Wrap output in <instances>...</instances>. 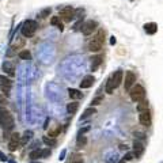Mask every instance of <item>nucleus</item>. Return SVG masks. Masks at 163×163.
<instances>
[{
	"label": "nucleus",
	"instance_id": "f257e3e1",
	"mask_svg": "<svg viewBox=\"0 0 163 163\" xmlns=\"http://www.w3.org/2000/svg\"><path fill=\"white\" fill-rule=\"evenodd\" d=\"M0 125H1V128L6 129V131H11L15 125L12 114H11L7 109H4V107L0 109Z\"/></svg>",
	"mask_w": 163,
	"mask_h": 163
},
{
	"label": "nucleus",
	"instance_id": "f03ea898",
	"mask_svg": "<svg viewBox=\"0 0 163 163\" xmlns=\"http://www.w3.org/2000/svg\"><path fill=\"white\" fill-rule=\"evenodd\" d=\"M21 31H22V36L25 37H33L34 36V33H36L37 27H38V25H37L36 21H31V19H27V21H25L23 23H22L21 26Z\"/></svg>",
	"mask_w": 163,
	"mask_h": 163
},
{
	"label": "nucleus",
	"instance_id": "7ed1b4c3",
	"mask_svg": "<svg viewBox=\"0 0 163 163\" xmlns=\"http://www.w3.org/2000/svg\"><path fill=\"white\" fill-rule=\"evenodd\" d=\"M129 95H131V99L133 101V102H140V101L145 99V90L143 86L135 84L129 90Z\"/></svg>",
	"mask_w": 163,
	"mask_h": 163
},
{
	"label": "nucleus",
	"instance_id": "20e7f679",
	"mask_svg": "<svg viewBox=\"0 0 163 163\" xmlns=\"http://www.w3.org/2000/svg\"><path fill=\"white\" fill-rule=\"evenodd\" d=\"M122 82H124V89L127 90V91H129V90L136 84V74L133 71H127V74H125V80H122Z\"/></svg>",
	"mask_w": 163,
	"mask_h": 163
},
{
	"label": "nucleus",
	"instance_id": "39448f33",
	"mask_svg": "<svg viewBox=\"0 0 163 163\" xmlns=\"http://www.w3.org/2000/svg\"><path fill=\"white\" fill-rule=\"evenodd\" d=\"M97 27H98V22L97 21H87L82 25V33L84 36H90V34H92V31H95Z\"/></svg>",
	"mask_w": 163,
	"mask_h": 163
},
{
	"label": "nucleus",
	"instance_id": "423d86ee",
	"mask_svg": "<svg viewBox=\"0 0 163 163\" xmlns=\"http://www.w3.org/2000/svg\"><path fill=\"white\" fill-rule=\"evenodd\" d=\"M11 87H12V82L8 78H6L4 75H0V90L4 92V95H10Z\"/></svg>",
	"mask_w": 163,
	"mask_h": 163
},
{
	"label": "nucleus",
	"instance_id": "0eeeda50",
	"mask_svg": "<svg viewBox=\"0 0 163 163\" xmlns=\"http://www.w3.org/2000/svg\"><path fill=\"white\" fill-rule=\"evenodd\" d=\"M60 16L63 18L64 22H71L75 16V10L72 7H64L60 10Z\"/></svg>",
	"mask_w": 163,
	"mask_h": 163
},
{
	"label": "nucleus",
	"instance_id": "6e6552de",
	"mask_svg": "<svg viewBox=\"0 0 163 163\" xmlns=\"http://www.w3.org/2000/svg\"><path fill=\"white\" fill-rule=\"evenodd\" d=\"M21 145V135L19 133H12L10 139V143H8V149L10 151H16Z\"/></svg>",
	"mask_w": 163,
	"mask_h": 163
},
{
	"label": "nucleus",
	"instance_id": "1a4fd4ad",
	"mask_svg": "<svg viewBox=\"0 0 163 163\" xmlns=\"http://www.w3.org/2000/svg\"><path fill=\"white\" fill-rule=\"evenodd\" d=\"M139 120H140V124L144 125V127H149L151 122H152V118H151V113L148 110H144V112H140L139 114Z\"/></svg>",
	"mask_w": 163,
	"mask_h": 163
},
{
	"label": "nucleus",
	"instance_id": "9d476101",
	"mask_svg": "<svg viewBox=\"0 0 163 163\" xmlns=\"http://www.w3.org/2000/svg\"><path fill=\"white\" fill-rule=\"evenodd\" d=\"M94 83H95V78H94L92 75H87V76H84V78L82 79L80 89H90Z\"/></svg>",
	"mask_w": 163,
	"mask_h": 163
},
{
	"label": "nucleus",
	"instance_id": "9b49d317",
	"mask_svg": "<svg viewBox=\"0 0 163 163\" xmlns=\"http://www.w3.org/2000/svg\"><path fill=\"white\" fill-rule=\"evenodd\" d=\"M112 79H113V83H114V89H117L118 86L122 83V80H124V72L121 69H118V71H116L112 75Z\"/></svg>",
	"mask_w": 163,
	"mask_h": 163
},
{
	"label": "nucleus",
	"instance_id": "f8f14e48",
	"mask_svg": "<svg viewBox=\"0 0 163 163\" xmlns=\"http://www.w3.org/2000/svg\"><path fill=\"white\" fill-rule=\"evenodd\" d=\"M102 49V42L98 38H92L89 42V50L90 52H99Z\"/></svg>",
	"mask_w": 163,
	"mask_h": 163
},
{
	"label": "nucleus",
	"instance_id": "ddd939ff",
	"mask_svg": "<svg viewBox=\"0 0 163 163\" xmlns=\"http://www.w3.org/2000/svg\"><path fill=\"white\" fill-rule=\"evenodd\" d=\"M133 154H135L136 158L144 154V144H143V142H139V140L133 142Z\"/></svg>",
	"mask_w": 163,
	"mask_h": 163
},
{
	"label": "nucleus",
	"instance_id": "4468645a",
	"mask_svg": "<svg viewBox=\"0 0 163 163\" xmlns=\"http://www.w3.org/2000/svg\"><path fill=\"white\" fill-rule=\"evenodd\" d=\"M3 71L6 72L10 76H14L15 75V65L11 61H4L3 63Z\"/></svg>",
	"mask_w": 163,
	"mask_h": 163
},
{
	"label": "nucleus",
	"instance_id": "2eb2a0df",
	"mask_svg": "<svg viewBox=\"0 0 163 163\" xmlns=\"http://www.w3.org/2000/svg\"><path fill=\"white\" fill-rule=\"evenodd\" d=\"M102 60H103L102 56H94V57H91V69H92V71H97V69H98V67L102 64Z\"/></svg>",
	"mask_w": 163,
	"mask_h": 163
},
{
	"label": "nucleus",
	"instance_id": "dca6fc26",
	"mask_svg": "<svg viewBox=\"0 0 163 163\" xmlns=\"http://www.w3.org/2000/svg\"><path fill=\"white\" fill-rule=\"evenodd\" d=\"M144 31L147 33V34H155V33L158 31V25L154 23V22H151V23H145L144 25Z\"/></svg>",
	"mask_w": 163,
	"mask_h": 163
},
{
	"label": "nucleus",
	"instance_id": "f3484780",
	"mask_svg": "<svg viewBox=\"0 0 163 163\" xmlns=\"http://www.w3.org/2000/svg\"><path fill=\"white\" fill-rule=\"evenodd\" d=\"M31 139H33V132L31 131H26L25 133H23V136H21V144L22 145L27 144Z\"/></svg>",
	"mask_w": 163,
	"mask_h": 163
},
{
	"label": "nucleus",
	"instance_id": "a211bd4d",
	"mask_svg": "<svg viewBox=\"0 0 163 163\" xmlns=\"http://www.w3.org/2000/svg\"><path fill=\"white\" fill-rule=\"evenodd\" d=\"M68 95H69V98H71V99L78 101V99H80V98H82V92L79 91V90L69 89V90H68Z\"/></svg>",
	"mask_w": 163,
	"mask_h": 163
},
{
	"label": "nucleus",
	"instance_id": "6ab92c4d",
	"mask_svg": "<svg viewBox=\"0 0 163 163\" xmlns=\"http://www.w3.org/2000/svg\"><path fill=\"white\" fill-rule=\"evenodd\" d=\"M60 133H61V127H60V125H56V127H53L52 129H49L48 136H49V137H54V139H56L57 136H60Z\"/></svg>",
	"mask_w": 163,
	"mask_h": 163
},
{
	"label": "nucleus",
	"instance_id": "aec40b11",
	"mask_svg": "<svg viewBox=\"0 0 163 163\" xmlns=\"http://www.w3.org/2000/svg\"><path fill=\"white\" fill-rule=\"evenodd\" d=\"M42 142L45 143L48 147H56V145H57V140H56V139H54V137H49V136H44Z\"/></svg>",
	"mask_w": 163,
	"mask_h": 163
},
{
	"label": "nucleus",
	"instance_id": "412c9836",
	"mask_svg": "<svg viewBox=\"0 0 163 163\" xmlns=\"http://www.w3.org/2000/svg\"><path fill=\"white\" fill-rule=\"evenodd\" d=\"M94 114H97V109L95 107H89V109H86L84 110V113H83V116L80 117V121L82 120H84V118H87V117H91V116H94Z\"/></svg>",
	"mask_w": 163,
	"mask_h": 163
},
{
	"label": "nucleus",
	"instance_id": "4be33fe9",
	"mask_svg": "<svg viewBox=\"0 0 163 163\" xmlns=\"http://www.w3.org/2000/svg\"><path fill=\"white\" fill-rule=\"evenodd\" d=\"M78 109H79V103L78 102H71V103H68L67 105V112L68 113H71V114L76 113Z\"/></svg>",
	"mask_w": 163,
	"mask_h": 163
},
{
	"label": "nucleus",
	"instance_id": "5701e85b",
	"mask_svg": "<svg viewBox=\"0 0 163 163\" xmlns=\"http://www.w3.org/2000/svg\"><path fill=\"white\" fill-rule=\"evenodd\" d=\"M106 92L107 94H113L114 92V83H113V79L110 76L106 82Z\"/></svg>",
	"mask_w": 163,
	"mask_h": 163
},
{
	"label": "nucleus",
	"instance_id": "b1692460",
	"mask_svg": "<svg viewBox=\"0 0 163 163\" xmlns=\"http://www.w3.org/2000/svg\"><path fill=\"white\" fill-rule=\"evenodd\" d=\"M137 110L139 112H144V110H148V102L147 101H140V102H137Z\"/></svg>",
	"mask_w": 163,
	"mask_h": 163
},
{
	"label": "nucleus",
	"instance_id": "393cba45",
	"mask_svg": "<svg viewBox=\"0 0 163 163\" xmlns=\"http://www.w3.org/2000/svg\"><path fill=\"white\" fill-rule=\"evenodd\" d=\"M18 56L22 60H30V59H31V53H30L29 50H21Z\"/></svg>",
	"mask_w": 163,
	"mask_h": 163
},
{
	"label": "nucleus",
	"instance_id": "a878e982",
	"mask_svg": "<svg viewBox=\"0 0 163 163\" xmlns=\"http://www.w3.org/2000/svg\"><path fill=\"white\" fill-rule=\"evenodd\" d=\"M30 159L31 160H36V159H38V158H41V149L39 148H37V149H34V151H31L30 152Z\"/></svg>",
	"mask_w": 163,
	"mask_h": 163
},
{
	"label": "nucleus",
	"instance_id": "bb28decb",
	"mask_svg": "<svg viewBox=\"0 0 163 163\" xmlns=\"http://www.w3.org/2000/svg\"><path fill=\"white\" fill-rule=\"evenodd\" d=\"M102 102H103V97L102 95H98V97H95V98H92L91 106L92 107H94V106H98V105H101Z\"/></svg>",
	"mask_w": 163,
	"mask_h": 163
},
{
	"label": "nucleus",
	"instance_id": "cd10ccee",
	"mask_svg": "<svg viewBox=\"0 0 163 163\" xmlns=\"http://www.w3.org/2000/svg\"><path fill=\"white\" fill-rule=\"evenodd\" d=\"M136 156H135V154H133V151H131V152H127L124 155V159L122 160H125V162H131V160H133Z\"/></svg>",
	"mask_w": 163,
	"mask_h": 163
},
{
	"label": "nucleus",
	"instance_id": "c85d7f7f",
	"mask_svg": "<svg viewBox=\"0 0 163 163\" xmlns=\"http://www.w3.org/2000/svg\"><path fill=\"white\" fill-rule=\"evenodd\" d=\"M76 143H78L79 147H80V145L83 147V145H86V143H87V139H86L83 135H79L78 136V140H76Z\"/></svg>",
	"mask_w": 163,
	"mask_h": 163
},
{
	"label": "nucleus",
	"instance_id": "c756f323",
	"mask_svg": "<svg viewBox=\"0 0 163 163\" xmlns=\"http://www.w3.org/2000/svg\"><path fill=\"white\" fill-rule=\"evenodd\" d=\"M50 11H52L50 8H45V10H42L41 12H39V16H41V18H46V16H49Z\"/></svg>",
	"mask_w": 163,
	"mask_h": 163
},
{
	"label": "nucleus",
	"instance_id": "7c9ffc66",
	"mask_svg": "<svg viewBox=\"0 0 163 163\" xmlns=\"http://www.w3.org/2000/svg\"><path fill=\"white\" fill-rule=\"evenodd\" d=\"M49 156H50V149L49 148L41 149V158H49Z\"/></svg>",
	"mask_w": 163,
	"mask_h": 163
},
{
	"label": "nucleus",
	"instance_id": "2f4dec72",
	"mask_svg": "<svg viewBox=\"0 0 163 163\" xmlns=\"http://www.w3.org/2000/svg\"><path fill=\"white\" fill-rule=\"evenodd\" d=\"M61 22H60V16H53V18L50 19V25L53 26H59Z\"/></svg>",
	"mask_w": 163,
	"mask_h": 163
},
{
	"label": "nucleus",
	"instance_id": "473e14b6",
	"mask_svg": "<svg viewBox=\"0 0 163 163\" xmlns=\"http://www.w3.org/2000/svg\"><path fill=\"white\" fill-rule=\"evenodd\" d=\"M135 136L136 139H139V142H144L145 140V135L143 132H135Z\"/></svg>",
	"mask_w": 163,
	"mask_h": 163
},
{
	"label": "nucleus",
	"instance_id": "72a5a7b5",
	"mask_svg": "<svg viewBox=\"0 0 163 163\" xmlns=\"http://www.w3.org/2000/svg\"><path fill=\"white\" fill-rule=\"evenodd\" d=\"M83 15H84V10H82V8H78V10H75V16L76 18H83Z\"/></svg>",
	"mask_w": 163,
	"mask_h": 163
},
{
	"label": "nucleus",
	"instance_id": "f704fd0d",
	"mask_svg": "<svg viewBox=\"0 0 163 163\" xmlns=\"http://www.w3.org/2000/svg\"><path fill=\"white\" fill-rule=\"evenodd\" d=\"M103 37H105V31H103L102 29H101V30H98V34H97V37H95V38H98V39L101 41V42L103 44V39H105Z\"/></svg>",
	"mask_w": 163,
	"mask_h": 163
},
{
	"label": "nucleus",
	"instance_id": "c9c22d12",
	"mask_svg": "<svg viewBox=\"0 0 163 163\" xmlns=\"http://www.w3.org/2000/svg\"><path fill=\"white\" fill-rule=\"evenodd\" d=\"M4 105H7V98H6V95L0 94V106H4Z\"/></svg>",
	"mask_w": 163,
	"mask_h": 163
},
{
	"label": "nucleus",
	"instance_id": "e433bc0d",
	"mask_svg": "<svg viewBox=\"0 0 163 163\" xmlns=\"http://www.w3.org/2000/svg\"><path fill=\"white\" fill-rule=\"evenodd\" d=\"M89 131H90V127H86V128H83V129L79 131V135H84L86 132H89Z\"/></svg>",
	"mask_w": 163,
	"mask_h": 163
},
{
	"label": "nucleus",
	"instance_id": "4c0bfd02",
	"mask_svg": "<svg viewBox=\"0 0 163 163\" xmlns=\"http://www.w3.org/2000/svg\"><path fill=\"white\" fill-rule=\"evenodd\" d=\"M6 160H7V156L0 151V162H6Z\"/></svg>",
	"mask_w": 163,
	"mask_h": 163
},
{
	"label": "nucleus",
	"instance_id": "58836bf2",
	"mask_svg": "<svg viewBox=\"0 0 163 163\" xmlns=\"http://www.w3.org/2000/svg\"><path fill=\"white\" fill-rule=\"evenodd\" d=\"M65 154H67V151H65V149H63V151H61V154H60V156H59V159L63 160L64 158H65Z\"/></svg>",
	"mask_w": 163,
	"mask_h": 163
},
{
	"label": "nucleus",
	"instance_id": "ea45409f",
	"mask_svg": "<svg viewBox=\"0 0 163 163\" xmlns=\"http://www.w3.org/2000/svg\"><path fill=\"white\" fill-rule=\"evenodd\" d=\"M69 163H83V159H82V158H76V159H74Z\"/></svg>",
	"mask_w": 163,
	"mask_h": 163
},
{
	"label": "nucleus",
	"instance_id": "a19ab883",
	"mask_svg": "<svg viewBox=\"0 0 163 163\" xmlns=\"http://www.w3.org/2000/svg\"><path fill=\"white\" fill-rule=\"evenodd\" d=\"M48 124H49V118H46L45 125H44V129H48Z\"/></svg>",
	"mask_w": 163,
	"mask_h": 163
},
{
	"label": "nucleus",
	"instance_id": "79ce46f5",
	"mask_svg": "<svg viewBox=\"0 0 163 163\" xmlns=\"http://www.w3.org/2000/svg\"><path fill=\"white\" fill-rule=\"evenodd\" d=\"M110 44H112V45H114V44H116V38H114V37H112V38H110Z\"/></svg>",
	"mask_w": 163,
	"mask_h": 163
},
{
	"label": "nucleus",
	"instance_id": "37998d69",
	"mask_svg": "<svg viewBox=\"0 0 163 163\" xmlns=\"http://www.w3.org/2000/svg\"><path fill=\"white\" fill-rule=\"evenodd\" d=\"M8 163H16V162H15V160H12V159H11V160H8Z\"/></svg>",
	"mask_w": 163,
	"mask_h": 163
},
{
	"label": "nucleus",
	"instance_id": "c03bdc74",
	"mask_svg": "<svg viewBox=\"0 0 163 163\" xmlns=\"http://www.w3.org/2000/svg\"><path fill=\"white\" fill-rule=\"evenodd\" d=\"M120 163H128V162H125V160H121V162Z\"/></svg>",
	"mask_w": 163,
	"mask_h": 163
},
{
	"label": "nucleus",
	"instance_id": "a18cd8bd",
	"mask_svg": "<svg viewBox=\"0 0 163 163\" xmlns=\"http://www.w3.org/2000/svg\"><path fill=\"white\" fill-rule=\"evenodd\" d=\"M31 163H38V162H34V160H33V162H31Z\"/></svg>",
	"mask_w": 163,
	"mask_h": 163
},
{
	"label": "nucleus",
	"instance_id": "49530a36",
	"mask_svg": "<svg viewBox=\"0 0 163 163\" xmlns=\"http://www.w3.org/2000/svg\"><path fill=\"white\" fill-rule=\"evenodd\" d=\"M131 1H133V0H131Z\"/></svg>",
	"mask_w": 163,
	"mask_h": 163
}]
</instances>
